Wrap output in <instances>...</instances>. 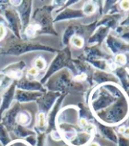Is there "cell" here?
<instances>
[{
    "instance_id": "52a82bcc",
    "label": "cell",
    "mask_w": 129,
    "mask_h": 146,
    "mask_svg": "<svg viewBox=\"0 0 129 146\" xmlns=\"http://www.w3.org/2000/svg\"><path fill=\"white\" fill-rule=\"evenodd\" d=\"M120 17H121V15L119 13L106 15L104 18H102L99 21L97 22V27H99V26H103V27H108L109 29L115 28L117 27V24H118V22H119Z\"/></svg>"
},
{
    "instance_id": "5b68a950",
    "label": "cell",
    "mask_w": 129,
    "mask_h": 146,
    "mask_svg": "<svg viewBox=\"0 0 129 146\" xmlns=\"http://www.w3.org/2000/svg\"><path fill=\"white\" fill-rule=\"evenodd\" d=\"M110 31V29L106 27H103V26H99L97 27L96 31H94L92 35L90 37L88 42L89 44H93V45H101V43L103 42L104 39L105 38V36L108 34V32Z\"/></svg>"
},
{
    "instance_id": "e0dca14e",
    "label": "cell",
    "mask_w": 129,
    "mask_h": 146,
    "mask_svg": "<svg viewBox=\"0 0 129 146\" xmlns=\"http://www.w3.org/2000/svg\"><path fill=\"white\" fill-rule=\"evenodd\" d=\"M19 121L22 124H25L28 121V116L25 113H20L19 115Z\"/></svg>"
},
{
    "instance_id": "7402d4cb",
    "label": "cell",
    "mask_w": 129,
    "mask_h": 146,
    "mask_svg": "<svg viewBox=\"0 0 129 146\" xmlns=\"http://www.w3.org/2000/svg\"><path fill=\"white\" fill-rule=\"evenodd\" d=\"M120 26H121V27H129V15L127 16V18L124 20V21L121 22Z\"/></svg>"
},
{
    "instance_id": "d6986e66",
    "label": "cell",
    "mask_w": 129,
    "mask_h": 146,
    "mask_svg": "<svg viewBox=\"0 0 129 146\" xmlns=\"http://www.w3.org/2000/svg\"><path fill=\"white\" fill-rule=\"evenodd\" d=\"M86 78H87V74H86V73H84V72H83V73H81L80 75H77L76 78H75V80L80 82V81L85 80Z\"/></svg>"
},
{
    "instance_id": "9c48e42d",
    "label": "cell",
    "mask_w": 129,
    "mask_h": 146,
    "mask_svg": "<svg viewBox=\"0 0 129 146\" xmlns=\"http://www.w3.org/2000/svg\"><path fill=\"white\" fill-rule=\"evenodd\" d=\"M115 71L116 77L120 78L122 82L123 87L126 92H129V73L124 67H117L113 70Z\"/></svg>"
},
{
    "instance_id": "cb8c5ba5",
    "label": "cell",
    "mask_w": 129,
    "mask_h": 146,
    "mask_svg": "<svg viewBox=\"0 0 129 146\" xmlns=\"http://www.w3.org/2000/svg\"><path fill=\"white\" fill-rule=\"evenodd\" d=\"M125 129H126L125 125H121V126H120L119 128H118V133H119V135H123Z\"/></svg>"
},
{
    "instance_id": "7a4b0ae2",
    "label": "cell",
    "mask_w": 129,
    "mask_h": 146,
    "mask_svg": "<svg viewBox=\"0 0 129 146\" xmlns=\"http://www.w3.org/2000/svg\"><path fill=\"white\" fill-rule=\"evenodd\" d=\"M119 98H116L105 87V86H99L91 93V108L96 113L99 112L112 105Z\"/></svg>"
},
{
    "instance_id": "d4e9b609",
    "label": "cell",
    "mask_w": 129,
    "mask_h": 146,
    "mask_svg": "<svg viewBox=\"0 0 129 146\" xmlns=\"http://www.w3.org/2000/svg\"><path fill=\"white\" fill-rule=\"evenodd\" d=\"M5 27L3 26H0V40L3 38V36L5 35Z\"/></svg>"
},
{
    "instance_id": "2e32d148",
    "label": "cell",
    "mask_w": 129,
    "mask_h": 146,
    "mask_svg": "<svg viewBox=\"0 0 129 146\" xmlns=\"http://www.w3.org/2000/svg\"><path fill=\"white\" fill-rule=\"evenodd\" d=\"M46 124V117H45V114L43 113H40L39 114V126L40 128H43L45 126Z\"/></svg>"
},
{
    "instance_id": "5bb4252c",
    "label": "cell",
    "mask_w": 129,
    "mask_h": 146,
    "mask_svg": "<svg viewBox=\"0 0 129 146\" xmlns=\"http://www.w3.org/2000/svg\"><path fill=\"white\" fill-rule=\"evenodd\" d=\"M119 146H129V137H126L123 135H118V143Z\"/></svg>"
},
{
    "instance_id": "ac0fdd59",
    "label": "cell",
    "mask_w": 129,
    "mask_h": 146,
    "mask_svg": "<svg viewBox=\"0 0 129 146\" xmlns=\"http://www.w3.org/2000/svg\"><path fill=\"white\" fill-rule=\"evenodd\" d=\"M120 6L123 11H129V1H121Z\"/></svg>"
},
{
    "instance_id": "6da1fadb",
    "label": "cell",
    "mask_w": 129,
    "mask_h": 146,
    "mask_svg": "<svg viewBox=\"0 0 129 146\" xmlns=\"http://www.w3.org/2000/svg\"><path fill=\"white\" fill-rule=\"evenodd\" d=\"M129 111V102L126 96H121L112 105L99 112H97V116L103 121V123L110 125H115L120 123Z\"/></svg>"
},
{
    "instance_id": "44dd1931",
    "label": "cell",
    "mask_w": 129,
    "mask_h": 146,
    "mask_svg": "<svg viewBox=\"0 0 129 146\" xmlns=\"http://www.w3.org/2000/svg\"><path fill=\"white\" fill-rule=\"evenodd\" d=\"M120 38L122 40H125L126 41H129V30L126 32H123V34L120 35Z\"/></svg>"
},
{
    "instance_id": "7c38bea8",
    "label": "cell",
    "mask_w": 129,
    "mask_h": 146,
    "mask_svg": "<svg viewBox=\"0 0 129 146\" xmlns=\"http://www.w3.org/2000/svg\"><path fill=\"white\" fill-rule=\"evenodd\" d=\"M97 11V5H95L92 2L86 3L83 7V13L85 15H91Z\"/></svg>"
},
{
    "instance_id": "ffe728a7",
    "label": "cell",
    "mask_w": 129,
    "mask_h": 146,
    "mask_svg": "<svg viewBox=\"0 0 129 146\" xmlns=\"http://www.w3.org/2000/svg\"><path fill=\"white\" fill-rule=\"evenodd\" d=\"M27 73L31 76H36L38 74V70L36 68H31V69L28 70Z\"/></svg>"
},
{
    "instance_id": "ba28073f",
    "label": "cell",
    "mask_w": 129,
    "mask_h": 146,
    "mask_svg": "<svg viewBox=\"0 0 129 146\" xmlns=\"http://www.w3.org/2000/svg\"><path fill=\"white\" fill-rule=\"evenodd\" d=\"M91 138H92L91 135L83 131V132L76 134V135L72 138L70 143L74 146H83V145L88 144L91 142Z\"/></svg>"
},
{
    "instance_id": "8fae6325",
    "label": "cell",
    "mask_w": 129,
    "mask_h": 146,
    "mask_svg": "<svg viewBox=\"0 0 129 146\" xmlns=\"http://www.w3.org/2000/svg\"><path fill=\"white\" fill-rule=\"evenodd\" d=\"M127 62L126 56L125 54H117L114 57L113 64L115 65V68L117 67H123Z\"/></svg>"
},
{
    "instance_id": "4fadbf2b",
    "label": "cell",
    "mask_w": 129,
    "mask_h": 146,
    "mask_svg": "<svg viewBox=\"0 0 129 146\" xmlns=\"http://www.w3.org/2000/svg\"><path fill=\"white\" fill-rule=\"evenodd\" d=\"M71 42L72 44L77 47L78 48H81L83 47V44H84V40L83 37L79 36V35H74L71 39Z\"/></svg>"
},
{
    "instance_id": "3957f363",
    "label": "cell",
    "mask_w": 129,
    "mask_h": 146,
    "mask_svg": "<svg viewBox=\"0 0 129 146\" xmlns=\"http://www.w3.org/2000/svg\"><path fill=\"white\" fill-rule=\"evenodd\" d=\"M106 45L108 48L113 54H124V52H129V45L125 43L123 40L119 38H116L113 35H110L107 36Z\"/></svg>"
},
{
    "instance_id": "277c9868",
    "label": "cell",
    "mask_w": 129,
    "mask_h": 146,
    "mask_svg": "<svg viewBox=\"0 0 129 146\" xmlns=\"http://www.w3.org/2000/svg\"><path fill=\"white\" fill-rule=\"evenodd\" d=\"M92 80L96 84L100 85L104 84L106 82H113V83H119V78H118L112 73H109L103 70H95L92 73Z\"/></svg>"
},
{
    "instance_id": "603a6c76",
    "label": "cell",
    "mask_w": 129,
    "mask_h": 146,
    "mask_svg": "<svg viewBox=\"0 0 129 146\" xmlns=\"http://www.w3.org/2000/svg\"><path fill=\"white\" fill-rule=\"evenodd\" d=\"M114 3H116V2L115 1H111V2L110 1H106L105 2V4H114ZM111 5H110V6ZM108 11H109V5H105V9H104V13H106Z\"/></svg>"
},
{
    "instance_id": "484cf974",
    "label": "cell",
    "mask_w": 129,
    "mask_h": 146,
    "mask_svg": "<svg viewBox=\"0 0 129 146\" xmlns=\"http://www.w3.org/2000/svg\"><path fill=\"white\" fill-rule=\"evenodd\" d=\"M88 146H100L99 145V143H96V142H92V143H91Z\"/></svg>"
},
{
    "instance_id": "4316f807",
    "label": "cell",
    "mask_w": 129,
    "mask_h": 146,
    "mask_svg": "<svg viewBox=\"0 0 129 146\" xmlns=\"http://www.w3.org/2000/svg\"><path fill=\"white\" fill-rule=\"evenodd\" d=\"M128 124H129V117H128Z\"/></svg>"
},
{
    "instance_id": "9a60e30c",
    "label": "cell",
    "mask_w": 129,
    "mask_h": 146,
    "mask_svg": "<svg viewBox=\"0 0 129 146\" xmlns=\"http://www.w3.org/2000/svg\"><path fill=\"white\" fill-rule=\"evenodd\" d=\"M46 61L43 59L42 57H39L35 61V67L37 70H43L46 67Z\"/></svg>"
},
{
    "instance_id": "8992f818",
    "label": "cell",
    "mask_w": 129,
    "mask_h": 146,
    "mask_svg": "<svg viewBox=\"0 0 129 146\" xmlns=\"http://www.w3.org/2000/svg\"><path fill=\"white\" fill-rule=\"evenodd\" d=\"M96 123L98 125L100 134L105 138L112 141V143H114L116 144L118 143V135L116 134L115 130L113 129V128L112 126L105 125V124H103V123H100L98 121H96Z\"/></svg>"
},
{
    "instance_id": "30bf717a",
    "label": "cell",
    "mask_w": 129,
    "mask_h": 146,
    "mask_svg": "<svg viewBox=\"0 0 129 146\" xmlns=\"http://www.w3.org/2000/svg\"><path fill=\"white\" fill-rule=\"evenodd\" d=\"M88 62H90L94 67L98 68V69H99L100 70H103V71H106L107 70H110L111 67H112L111 64H109L108 61L103 60V59L88 60Z\"/></svg>"
}]
</instances>
